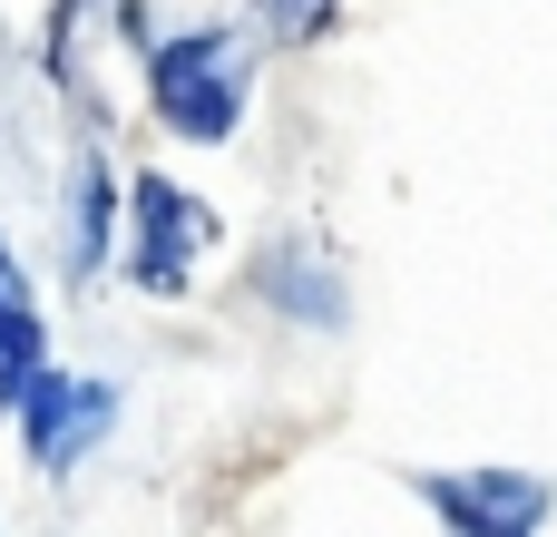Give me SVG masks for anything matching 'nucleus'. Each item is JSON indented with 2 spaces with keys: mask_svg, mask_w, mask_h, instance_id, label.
I'll return each mask as SVG.
<instances>
[{
  "mask_svg": "<svg viewBox=\"0 0 557 537\" xmlns=\"http://www.w3.org/2000/svg\"><path fill=\"white\" fill-rule=\"evenodd\" d=\"M147 98L186 147H225L245 127V98H255V39L215 29V20L176 29V39H147Z\"/></svg>",
  "mask_w": 557,
  "mask_h": 537,
  "instance_id": "1",
  "label": "nucleus"
},
{
  "mask_svg": "<svg viewBox=\"0 0 557 537\" xmlns=\"http://www.w3.org/2000/svg\"><path fill=\"white\" fill-rule=\"evenodd\" d=\"M411 499L441 537H548L557 479L519 460H460V470H411Z\"/></svg>",
  "mask_w": 557,
  "mask_h": 537,
  "instance_id": "2",
  "label": "nucleus"
},
{
  "mask_svg": "<svg viewBox=\"0 0 557 537\" xmlns=\"http://www.w3.org/2000/svg\"><path fill=\"white\" fill-rule=\"evenodd\" d=\"M117 235H127V284L157 294V303H176L196 284L206 245H215V205L196 186H176L166 166H147V176H127V225Z\"/></svg>",
  "mask_w": 557,
  "mask_h": 537,
  "instance_id": "3",
  "label": "nucleus"
},
{
  "mask_svg": "<svg viewBox=\"0 0 557 537\" xmlns=\"http://www.w3.org/2000/svg\"><path fill=\"white\" fill-rule=\"evenodd\" d=\"M10 421H20V450H29V470L39 479H69L108 430H117V382H88V372H29V391L10 401Z\"/></svg>",
  "mask_w": 557,
  "mask_h": 537,
  "instance_id": "4",
  "label": "nucleus"
},
{
  "mask_svg": "<svg viewBox=\"0 0 557 537\" xmlns=\"http://www.w3.org/2000/svg\"><path fill=\"white\" fill-rule=\"evenodd\" d=\"M245 294L294 333H343L352 323V274L323 235H264L255 264H245Z\"/></svg>",
  "mask_w": 557,
  "mask_h": 537,
  "instance_id": "5",
  "label": "nucleus"
},
{
  "mask_svg": "<svg viewBox=\"0 0 557 537\" xmlns=\"http://www.w3.org/2000/svg\"><path fill=\"white\" fill-rule=\"evenodd\" d=\"M117 225H127V186H117V166H108V137H78L69 186H59V264H69V284H98V274H108Z\"/></svg>",
  "mask_w": 557,
  "mask_h": 537,
  "instance_id": "6",
  "label": "nucleus"
},
{
  "mask_svg": "<svg viewBox=\"0 0 557 537\" xmlns=\"http://www.w3.org/2000/svg\"><path fill=\"white\" fill-rule=\"evenodd\" d=\"M29 372H49V323H39L29 264H20V254H10V235H0V411L29 391Z\"/></svg>",
  "mask_w": 557,
  "mask_h": 537,
  "instance_id": "7",
  "label": "nucleus"
},
{
  "mask_svg": "<svg viewBox=\"0 0 557 537\" xmlns=\"http://www.w3.org/2000/svg\"><path fill=\"white\" fill-rule=\"evenodd\" d=\"M333 20H343V0H255V29H264L274 49H313V39H333Z\"/></svg>",
  "mask_w": 557,
  "mask_h": 537,
  "instance_id": "8",
  "label": "nucleus"
}]
</instances>
